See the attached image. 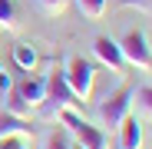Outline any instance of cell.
Masks as SVG:
<instances>
[{
    "label": "cell",
    "instance_id": "obj_1",
    "mask_svg": "<svg viewBox=\"0 0 152 149\" xmlns=\"http://www.w3.org/2000/svg\"><path fill=\"white\" fill-rule=\"evenodd\" d=\"M63 109H80V99L73 96V90L63 80V66H53L46 76V96L40 103V116L43 119H56Z\"/></svg>",
    "mask_w": 152,
    "mask_h": 149
},
{
    "label": "cell",
    "instance_id": "obj_2",
    "mask_svg": "<svg viewBox=\"0 0 152 149\" xmlns=\"http://www.w3.org/2000/svg\"><path fill=\"white\" fill-rule=\"evenodd\" d=\"M63 80H66V86L73 90V96L80 99V106H83V103H89L93 86H96V66H93L86 57H66V63H63Z\"/></svg>",
    "mask_w": 152,
    "mask_h": 149
},
{
    "label": "cell",
    "instance_id": "obj_3",
    "mask_svg": "<svg viewBox=\"0 0 152 149\" xmlns=\"http://www.w3.org/2000/svg\"><path fill=\"white\" fill-rule=\"evenodd\" d=\"M56 119L66 126V133H69L76 142H80L83 149H106V129L93 126V123H89L80 109H63Z\"/></svg>",
    "mask_w": 152,
    "mask_h": 149
},
{
    "label": "cell",
    "instance_id": "obj_4",
    "mask_svg": "<svg viewBox=\"0 0 152 149\" xmlns=\"http://www.w3.org/2000/svg\"><path fill=\"white\" fill-rule=\"evenodd\" d=\"M132 113V90L129 86H119L116 93H109L103 103L96 106V119H99V129H119V123Z\"/></svg>",
    "mask_w": 152,
    "mask_h": 149
},
{
    "label": "cell",
    "instance_id": "obj_5",
    "mask_svg": "<svg viewBox=\"0 0 152 149\" xmlns=\"http://www.w3.org/2000/svg\"><path fill=\"white\" fill-rule=\"evenodd\" d=\"M119 50H122L126 66H132L139 73H152V46H149V40H145L142 30H129L119 40Z\"/></svg>",
    "mask_w": 152,
    "mask_h": 149
},
{
    "label": "cell",
    "instance_id": "obj_6",
    "mask_svg": "<svg viewBox=\"0 0 152 149\" xmlns=\"http://www.w3.org/2000/svg\"><path fill=\"white\" fill-rule=\"evenodd\" d=\"M93 53H96V60L103 63V66H109V70L116 73V76H122L126 60H122L119 40H113V37H96V40H93Z\"/></svg>",
    "mask_w": 152,
    "mask_h": 149
},
{
    "label": "cell",
    "instance_id": "obj_7",
    "mask_svg": "<svg viewBox=\"0 0 152 149\" xmlns=\"http://www.w3.org/2000/svg\"><path fill=\"white\" fill-rule=\"evenodd\" d=\"M13 93L20 96V103L33 113V109H40L43 96H46V76H30V73H27L20 83H13Z\"/></svg>",
    "mask_w": 152,
    "mask_h": 149
},
{
    "label": "cell",
    "instance_id": "obj_8",
    "mask_svg": "<svg viewBox=\"0 0 152 149\" xmlns=\"http://www.w3.org/2000/svg\"><path fill=\"white\" fill-rule=\"evenodd\" d=\"M119 149H142V123L129 113L122 123H119Z\"/></svg>",
    "mask_w": 152,
    "mask_h": 149
},
{
    "label": "cell",
    "instance_id": "obj_9",
    "mask_svg": "<svg viewBox=\"0 0 152 149\" xmlns=\"http://www.w3.org/2000/svg\"><path fill=\"white\" fill-rule=\"evenodd\" d=\"M17 133H30L33 136V126L27 116H17V113H0V139L4 136H17Z\"/></svg>",
    "mask_w": 152,
    "mask_h": 149
},
{
    "label": "cell",
    "instance_id": "obj_10",
    "mask_svg": "<svg viewBox=\"0 0 152 149\" xmlns=\"http://www.w3.org/2000/svg\"><path fill=\"white\" fill-rule=\"evenodd\" d=\"M13 63H17L23 73H33L37 63H40V53H37L30 43H17V46H13Z\"/></svg>",
    "mask_w": 152,
    "mask_h": 149
},
{
    "label": "cell",
    "instance_id": "obj_11",
    "mask_svg": "<svg viewBox=\"0 0 152 149\" xmlns=\"http://www.w3.org/2000/svg\"><path fill=\"white\" fill-rule=\"evenodd\" d=\"M76 7H80V13L86 20H99L106 13V0H76Z\"/></svg>",
    "mask_w": 152,
    "mask_h": 149
},
{
    "label": "cell",
    "instance_id": "obj_12",
    "mask_svg": "<svg viewBox=\"0 0 152 149\" xmlns=\"http://www.w3.org/2000/svg\"><path fill=\"white\" fill-rule=\"evenodd\" d=\"M13 27H17V4L0 0V30H13Z\"/></svg>",
    "mask_w": 152,
    "mask_h": 149
},
{
    "label": "cell",
    "instance_id": "obj_13",
    "mask_svg": "<svg viewBox=\"0 0 152 149\" xmlns=\"http://www.w3.org/2000/svg\"><path fill=\"white\" fill-rule=\"evenodd\" d=\"M43 149H73V139H69L66 129H53L43 139Z\"/></svg>",
    "mask_w": 152,
    "mask_h": 149
},
{
    "label": "cell",
    "instance_id": "obj_14",
    "mask_svg": "<svg viewBox=\"0 0 152 149\" xmlns=\"http://www.w3.org/2000/svg\"><path fill=\"white\" fill-rule=\"evenodd\" d=\"M132 99H136V106L142 109V116L152 119V86H139V90L132 93Z\"/></svg>",
    "mask_w": 152,
    "mask_h": 149
},
{
    "label": "cell",
    "instance_id": "obj_15",
    "mask_svg": "<svg viewBox=\"0 0 152 149\" xmlns=\"http://www.w3.org/2000/svg\"><path fill=\"white\" fill-rule=\"evenodd\" d=\"M30 133H17V136H4L0 139V149H30Z\"/></svg>",
    "mask_w": 152,
    "mask_h": 149
},
{
    "label": "cell",
    "instance_id": "obj_16",
    "mask_svg": "<svg viewBox=\"0 0 152 149\" xmlns=\"http://www.w3.org/2000/svg\"><path fill=\"white\" fill-rule=\"evenodd\" d=\"M37 4H40V10H43V13H50V17H60V13H66L69 0H37Z\"/></svg>",
    "mask_w": 152,
    "mask_h": 149
},
{
    "label": "cell",
    "instance_id": "obj_17",
    "mask_svg": "<svg viewBox=\"0 0 152 149\" xmlns=\"http://www.w3.org/2000/svg\"><path fill=\"white\" fill-rule=\"evenodd\" d=\"M126 10H142V13H152V0H119Z\"/></svg>",
    "mask_w": 152,
    "mask_h": 149
},
{
    "label": "cell",
    "instance_id": "obj_18",
    "mask_svg": "<svg viewBox=\"0 0 152 149\" xmlns=\"http://www.w3.org/2000/svg\"><path fill=\"white\" fill-rule=\"evenodd\" d=\"M10 90H13V80H10V73L0 66V93H10Z\"/></svg>",
    "mask_w": 152,
    "mask_h": 149
},
{
    "label": "cell",
    "instance_id": "obj_19",
    "mask_svg": "<svg viewBox=\"0 0 152 149\" xmlns=\"http://www.w3.org/2000/svg\"><path fill=\"white\" fill-rule=\"evenodd\" d=\"M73 149H83V146H80V142H73Z\"/></svg>",
    "mask_w": 152,
    "mask_h": 149
}]
</instances>
